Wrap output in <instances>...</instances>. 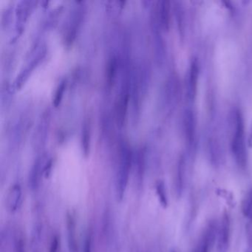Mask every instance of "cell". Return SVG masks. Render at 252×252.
<instances>
[{"label":"cell","mask_w":252,"mask_h":252,"mask_svg":"<svg viewBox=\"0 0 252 252\" xmlns=\"http://www.w3.org/2000/svg\"><path fill=\"white\" fill-rule=\"evenodd\" d=\"M232 150L236 163L242 168L247 164V152L245 142V127L243 116L236 112L235 118V130L232 141Z\"/></svg>","instance_id":"6da1fadb"},{"label":"cell","mask_w":252,"mask_h":252,"mask_svg":"<svg viewBox=\"0 0 252 252\" xmlns=\"http://www.w3.org/2000/svg\"><path fill=\"white\" fill-rule=\"evenodd\" d=\"M231 220L227 213L223 215L217 236V252H228L230 243Z\"/></svg>","instance_id":"7a4b0ae2"},{"label":"cell","mask_w":252,"mask_h":252,"mask_svg":"<svg viewBox=\"0 0 252 252\" xmlns=\"http://www.w3.org/2000/svg\"><path fill=\"white\" fill-rule=\"evenodd\" d=\"M129 162L126 159L121 166L115 183V195L118 201H122L125 197L129 181Z\"/></svg>","instance_id":"3957f363"},{"label":"cell","mask_w":252,"mask_h":252,"mask_svg":"<svg viewBox=\"0 0 252 252\" xmlns=\"http://www.w3.org/2000/svg\"><path fill=\"white\" fill-rule=\"evenodd\" d=\"M22 187L19 184H15L10 189L7 198V205L10 212H15L19 209L22 199Z\"/></svg>","instance_id":"277c9868"},{"label":"cell","mask_w":252,"mask_h":252,"mask_svg":"<svg viewBox=\"0 0 252 252\" xmlns=\"http://www.w3.org/2000/svg\"><path fill=\"white\" fill-rule=\"evenodd\" d=\"M198 77H199V64L196 60H194L190 66L189 73L188 95L191 99H193L196 95Z\"/></svg>","instance_id":"5b68a950"},{"label":"cell","mask_w":252,"mask_h":252,"mask_svg":"<svg viewBox=\"0 0 252 252\" xmlns=\"http://www.w3.org/2000/svg\"><path fill=\"white\" fill-rule=\"evenodd\" d=\"M67 242L70 252H79L78 243L77 240L75 219L71 214L67 217Z\"/></svg>","instance_id":"8992f818"},{"label":"cell","mask_w":252,"mask_h":252,"mask_svg":"<svg viewBox=\"0 0 252 252\" xmlns=\"http://www.w3.org/2000/svg\"><path fill=\"white\" fill-rule=\"evenodd\" d=\"M213 228L214 226H211L205 231L202 240L193 252H209V248L215 237V231Z\"/></svg>","instance_id":"52a82bcc"},{"label":"cell","mask_w":252,"mask_h":252,"mask_svg":"<svg viewBox=\"0 0 252 252\" xmlns=\"http://www.w3.org/2000/svg\"><path fill=\"white\" fill-rule=\"evenodd\" d=\"M184 126H185L186 135L188 140L191 142L193 140L195 132V118L193 112L191 110L186 111L184 116Z\"/></svg>","instance_id":"ba28073f"},{"label":"cell","mask_w":252,"mask_h":252,"mask_svg":"<svg viewBox=\"0 0 252 252\" xmlns=\"http://www.w3.org/2000/svg\"><path fill=\"white\" fill-rule=\"evenodd\" d=\"M42 231V226L40 224L35 225L32 230V239H31V244H30L31 252H39Z\"/></svg>","instance_id":"9c48e42d"},{"label":"cell","mask_w":252,"mask_h":252,"mask_svg":"<svg viewBox=\"0 0 252 252\" xmlns=\"http://www.w3.org/2000/svg\"><path fill=\"white\" fill-rule=\"evenodd\" d=\"M241 210L244 217L252 220V189L248 191L243 198Z\"/></svg>","instance_id":"30bf717a"},{"label":"cell","mask_w":252,"mask_h":252,"mask_svg":"<svg viewBox=\"0 0 252 252\" xmlns=\"http://www.w3.org/2000/svg\"><path fill=\"white\" fill-rule=\"evenodd\" d=\"M156 191L160 205L164 208H167L168 205V197H167L165 184L161 181H158L157 184H156Z\"/></svg>","instance_id":"8fae6325"},{"label":"cell","mask_w":252,"mask_h":252,"mask_svg":"<svg viewBox=\"0 0 252 252\" xmlns=\"http://www.w3.org/2000/svg\"><path fill=\"white\" fill-rule=\"evenodd\" d=\"M160 19L164 28H168L170 21V3L167 1L162 2L160 7Z\"/></svg>","instance_id":"7c38bea8"},{"label":"cell","mask_w":252,"mask_h":252,"mask_svg":"<svg viewBox=\"0 0 252 252\" xmlns=\"http://www.w3.org/2000/svg\"><path fill=\"white\" fill-rule=\"evenodd\" d=\"M39 179H40V176H39V167L36 166L32 170L28 181V186L32 191H35L39 188Z\"/></svg>","instance_id":"4fadbf2b"},{"label":"cell","mask_w":252,"mask_h":252,"mask_svg":"<svg viewBox=\"0 0 252 252\" xmlns=\"http://www.w3.org/2000/svg\"><path fill=\"white\" fill-rule=\"evenodd\" d=\"M59 246H60V237L57 235H54L52 237L51 242H50L49 252H59Z\"/></svg>","instance_id":"5bb4252c"},{"label":"cell","mask_w":252,"mask_h":252,"mask_svg":"<svg viewBox=\"0 0 252 252\" xmlns=\"http://www.w3.org/2000/svg\"><path fill=\"white\" fill-rule=\"evenodd\" d=\"M84 252H93L92 234H87L84 245Z\"/></svg>","instance_id":"9a60e30c"},{"label":"cell","mask_w":252,"mask_h":252,"mask_svg":"<svg viewBox=\"0 0 252 252\" xmlns=\"http://www.w3.org/2000/svg\"><path fill=\"white\" fill-rule=\"evenodd\" d=\"M14 252H25V243L22 237H18L14 243Z\"/></svg>","instance_id":"2e32d148"},{"label":"cell","mask_w":252,"mask_h":252,"mask_svg":"<svg viewBox=\"0 0 252 252\" xmlns=\"http://www.w3.org/2000/svg\"><path fill=\"white\" fill-rule=\"evenodd\" d=\"M64 84H62V85L58 89L57 93H56V97H55V105H57L59 101L61 100L62 96H63V92H64Z\"/></svg>","instance_id":"e0dca14e"},{"label":"cell","mask_w":252,"mask_h":252,"mask_svg":"<svg viewBox=\"0 0 252 252\" xmlns=\"http://www.w3.org/2000/svg\"><path fill=\"white\" fill-rule=\"evenodd\" d=\"M171 252H176V251L173 250V251H172Z\"/></svg>","instance_id":"ac0fdd59"}]
</instances>
